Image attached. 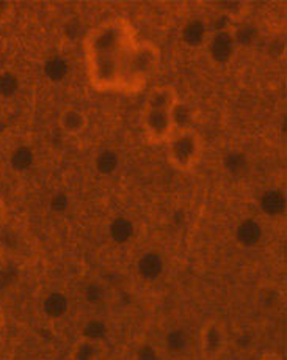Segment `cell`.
I'll use <instances>...</instances> for the list:
<instances>
[{
	"label": "cell",
	"mask_w": 287,
	"mask_h": 360,
	"mask_svg": "<svg viewBox=\"0 0 287 360\" xmlns=\"http://www.w3.org/2000/svg\"><path fill=\"white\" fill-rule=\"evenodd\" d=\"M18 89V81L15 79V76L11 75H4L0 77V91L4 93V95H11V93H15Z\"/></svg>",
	"instance_id": "cell-24"
},
{
	"label": "cell",
	"mask_w": 287,
	"mask_h": 360,
	"mask_svg": "<svg viewBox=\"0 0 287 360\" xmlns=\"http://www.w3.org/2000/svg\"><path fill=\"white\" fill-rule=\"evenodd\" d=\"M179 99L181 98H179V93L175 86L157 85L148 91V95L145 98L143 108L171 112V109L175 108Z\"/></svg>",
	"instance_id": "cell-7"
},
{
	"label": "cell",
	"mask_w": 287,
	"mask_h": 360,
	"mask_svg": "<svg viewBox=\"0 0 287 360\" xmlns=\"http://www.w3.org/2000/svg\"><path fill=\"white\" fill-rule=\"evenodd\" d=\"M119 164H121V158H119L115 150L105 148L101 150L93 159V167L101 176H112L115 175L116 170L119 169Z\"/></svg>",
	"instance_id": "cell-12"
},
{
	"label": "cell",
	"mask_w": 287,
	"mask_h": 360,
	"mask_svg": "<svg viewBox=\"0 0 287 360\" xmlns=\"http://www.w3.org/2000/svg\"><path fill=\"white\" fill-rule=\"evenodd\" d=\"M69 205H71V200L65 194V192H55V194H53L49 200L51 210L55 212V214H65V212L69 210Z\"/></svg>",
	"instance_id": "cell-22"
},
{
	"label": "cell",
	"mask_w": 287,
	"mask_h": 360,
	"mask_svg": "<svg viewBox=\"0 0 287 360\" xmlns=\"http://www.w3.org/2000/svg\"><path fill=\"white\" fill-rule=\"evenodd\" d=\"M140 123H142L146 140L151 145H166L176 132L171 120V112L168 110L143 108L142 115H140Z\"/></svg>",
	"instance_id": "cell-3"
},
{
	"label": "cell",
	"mask_w": 287,
	"mask_h": 360,
	"mask_svg": "<svg viewBox=\"0 0 287 360\" xmlns=\"http://www.w3.org/2000/svg\"><path fill=\"white\" fill-rule=\"evenodd\" d=\"M211 35L208 24L201 19H190L184 24L181 30V39L189 48H204Z\"/></svg>",
	"instance_id": "cell-10"
},
{
	"label": "cell",
	"mask_w": 287,
	"mask_h": 360,
	"mask_svg": "<svg viewBox=\"0 0 287 360\" xmlns=\"http://www.w3.org/2000/svg\"><path fill=\"white\" fill-rule=\"evenodd\" d=\"M204 48L213 63L228 65L237 49L234 35H232V27H222L211 33Z\"/></svg>",
	"instance_id": "cell-5"
},
{
	"label": "cell",
	"mask_w": 287,
	"mask_h": 360,
	"mask_svg": "<svg viewBox=\"0 0 287 360\" xmlns=\"http://www.w3.org/2000/svg\"><path fill=\"white\" fill-rule=\"evenodd\" d=\"M6 221H8V206H6L4 197L0 195V231L4 230Z\"/></svg>",
	"instance_id": "cell-25"
},
{
	"label": "cell",
	"mask_w": 287,
	"mask_h": 360,
	"mask_svg": "<svg viewBox=\"0 0 287 360\" xmlns=\"http://www.w3.org/2000/svg\"><path fill=\"white\" fill-rule=\"evenodd\" d=\"M171 120H173V124H175L176 131L193 128L195 110L192 109V105L189 103H185V101H182V99H179L175 108L171 109Z\"/></svg>",
	"instance_id": "cell-17"
},
{
	"label": "cell",
	"mask_w": 287,
	"mask_h": 360,
	"mask_svg": "<svg viewBox=\"0 0 287 360\" xmlns=\"http://www.w3.org/2000/svg\"><path fill=\"white\" fill-rule=\"evenodd\" d=\"M228 348V330L218 319L206 321L199 333V349L204 360H218Z\"/></svg>",
	"instance_id": "cell-4"
},
{
	"label": "cell",
	"mask_w": 287,
	"mask_h": 360,
	"mask_svg": "<svg viewBox=\"0 0 287 360\" xmlns=\"http://www.w3.org/2000/svg\"><path fill=\"white\" fill-rule=\"evenodd\" d=\"M162 268H163L162 258H160L159 253H154V252L145 253L138 262L140 276L148 280L157 278L160 276V272H162Z\"/></svg>",
	"instance_id": "cell-18"
},
{
	"label": "cell",
	"mask_w": 287,
	"mask_h": 360,
	"mask_svg": "<svg viewBox=\"0 0 287 360\" xmlns=\"http://www.w3.org/2000/svg\"><path fill=\"white\" fill-rule=\"evenodd\" d=\"M204 156V139L193 128L179 129L166 143V162L179 173H192Z\"/></svg>",
	"instance_id": "cell-2"
},
{
	"label": "cell",
	"mask_w": 287,
	"mask_h": 360,
	"mask_svg": "<svg viewBox=\"0 0 287 360\" xmlns=\"http://www.w3.org/2000/svg\"><path fill=\"white\" fill-rule=\"evenodd\" d=\"M32 164H33L32 150L25 148V146H22V148H18L15 156H13V165H15L18 170H27V169H30Z\"/></svg>",
	"instance_id": "cell-21"
},
{
	"label": "cell",
	"mask_w": 287,
	"mask_h": 360,
	"mask_svg": "<svg viewBox=\"0 0 287 360\" xmlns=\"http://www.w3.org/2000/svg\"><path fill=\"white\" fill-rule=\"evenodd\" d=\"M43 70H44V76L48 77L51 82L60 84V82H63L66 77H68L71 68H69L68 60L60 57V56H53L44 63Z\"/></svg>",
	"instance_id": "cell-14"
},
{
	"label": "cell",
	"mask_w": 287,
	"mask_h": 360,
	"mask_svg": "<svg viewBox=\"0 0 287 360\" xmlns=\"http://www.w3.org/2000/svg\"><path fill=\"white\" fill-rule=\"evenodd\" d=\"M138 33L126 18H110L96 24L84 38L86 79L93 90L131 95L133 57Z\"/></svg>",
	"instance_id": "cell-1"
},
{
	"label": "cell",
	"mask_w": 287,
	"mask_h": 360,
	"mask_svg": "<svg viewBox=\"0 0 287 360\" xmlns=\"http://www.w3.org/2000/svg\"><path fill=\"white\" fill-rule=\"evenodd\" d=\"M264 236L262 225L256 219H243L236 225L234 239L239 248L242 249H253L261 243Z\"/></svg>",
	"instance_id": "cell-8"
},
{
	"label": "cell",
	"mask_w": 287,
	"mask_h": 360,
	"mask_svg": "<svg viewBox=\"0 0 287 360\" xmlns=\"http://www.w3.org/2000/svg\"><path fill=\"white\" fill-rule=\"evenodd\" d=\"M222 164L226 173H229L231 176H242L248 169V158L242 151L231 150L223 156Z\"/></svg>",
	"instance_id": "cell-15"
},
{
	"label": "cell",
	"mask_w": 287,
	"mask_h": 360,
	"mask_svg": "<svg viewBox=\"0 0 287 360\" xmlns=\"http://www.w3.org/2000/svg\"><path fill=\"white\" fill-rule=\"evenodd\" d=\"M232 35H234L236 46L240 48V46L255 44L259 37V32L253 24H239L232 27Z\"/></svg>",
	"instance_id": "cell-19"
},
{
	"label": "cell",
	"mask_w": 287,
	"mask_h": 360,
	"mask_svg": "<svg viewBox=\"0 0 287 360\" xmlns=\"http://www.w3.org/2000/svg\"><path fill=\"white\" fill-rule=\"evenodd\" d=\"M44 309L48 311L49 316L60 318L66 313V309H68V301H66V297L63 295L55 292V295L48 297V301L44 304Z\"/></svg>",
	"instance_id": "cell-20"
},
{
	"label": "cell",
	"mask_w": 287,
	"mask_h": 360,
	"mask_svg": "<svg viewBox=\"0 0 287 360\" xmlns=\"http://www.w3.org/2000/svg\"><path fill=\"white\" fill-rule=\"evenodd\" d=\"M104 354V342L90 337H80L72 345L69 360H101Z\"/></svg>",
	"instance_id": "cell-9"
},
{
	"label": "cell",
	"mask_w": 287,
	"mask_h": 360,
	"mask_svg": "<svg viewBox=\"0 0 287 360\" xmlns=\"http://www.w3.org/2000/svg\"><path fill=\"white\" fill-rule=\"evenodd\" d=\"M259 210L269 217H281L286 214L287 198L283 191L269 189L259 197Z\"/></svg>",
	"instance_id": "cell-11"
},
{
	"label": "cell",
	"mask_w": 287,
	"mask_h": 360,
	"mask_svg": "<svg viewBox=\"0 0 287 360\" xmlns=\"http://www.w3.org/2000/svg\"><path fill=\"white\" fill-rule=\"evenodd\" d=\"M16 16V5L10 0H0V29L11 24Z\"/></svg>",
	"instance_id": "cell-23"
},
{
	"label": "cell",
	"mask_w": 287,
	"mask_h": 360,
	"mask_svg": "<svg viewBox=\"0 0 287 360\" xmlns=\"http://www.w3.org/2000/svg\"><path fill=\"white\" fill-rule=\"evenodd\" d=\"M5 323H6V316H5V310H4L2 299H0V333H2V330H4V328H5Z\"/></svg>",
	"instance_id": "cell-27"
},
{
	"label": "cell",
	"mask_w": 287,
	"mask_h": 360,
	"mask_svg": "<svg viewBox=\"0 0 287 360\" xmlns=\"http://www.w3.org/2000/svg\"><path fill=\"white\" fill-rule=\"evenodd\" d=\"M90 126L88 115L77 108H66L58 115V128L68 137L84 136Z\"/></svg>",
	"instance_id": "cell-6"
},
{
	"label": "cell",
	"mask_w": 287,
	"mask_h": 360,
	"mask_svg": "<svg viewBox=\"0 0 287 360\" xmlns=\"http://www.w3.org/2000/svg\"><path fill=\"white\" fill-rule=\"evenodd\" d=\"M133 231H135V229H133L131 219L123 216L112 219L109 226H107V233H109L110 239L115 244L129 243L133 238Z\"/></svg>",
	"instance_id": "cell-13"
},
{
	"label": "cell",
	"mask_w": 287,
	"mask_h": 360,
	"mask_svg": "<svg viewBox=\"0 0 287 360\" xmlns=\"http://www.w3.org/2000/svg\"><path fill=\"white\" fill-rule=\"evenodd\" d=\"M259 360H284V357L281 354H278V352H265Z\"/></svg>",
	"instance_id": "cell-26"
},
{
	"label": "cell",
	"mask_w": 287,
	"mask_h": 360,
	"mask_svg": "<svg viewBox=\"0 0 287 360\" xmlns=\"http://www.w3.org/2000/svg\"><path fill=\"white\" fill-rule=\"evenodd\" d=\"M217 10L220 11V15L226 18V21L229 24H242L245 16L248 15V4L245 2H222L217 4Z\"/></svg>",
	"instance_id": "cell-16"
}]
</instances>
